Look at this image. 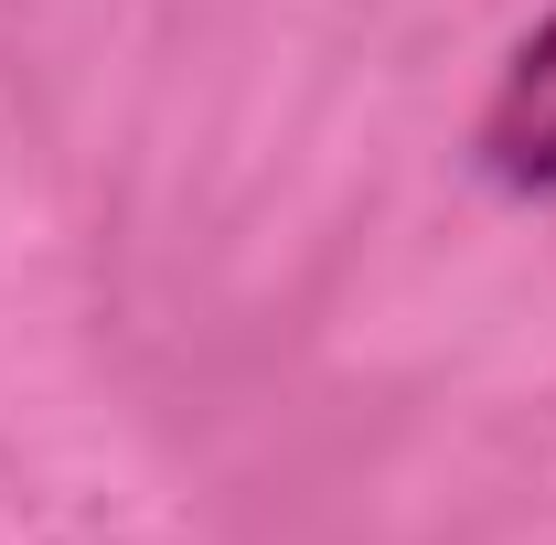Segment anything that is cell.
I'll list each match as a JSON object with an SVG mask.
<instances>
[{
    "mask_svg": "<svg viewBox=\"0 0 556 545\" xmlns=\"http://www.w3.org/2000/svg\"><path fill=\"white\" fill-rule=\"evenodd\" d=\"M471 150H482L492 182H514V193H556V11L514 43V65H503V86H492Z\"/></svg>",
    "mask_w": 556,
    "mask_h": 545,
    "instance_id": "1",
    "label": "cell"
}]
</instances>
